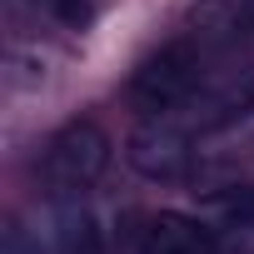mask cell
<instances>
[{
  "label": "cell",
  "instance_id": "6da1fadb",
  "mask_svg": "<svg viewBox=\"0 0 254 254\" xmlns=\"http://www.w3.org/2000/svg\"><path fill=\"white\" fill-rule=\"evenodd\" d=\"M199 75H204V50H199L194 40H170L160 55H150V60L135 70L130 100H135V110H145V115H170V110H180V105L194 100Z\"/></svg>",
  "mask_w": 254,
  "mask_h": 254
},
{
  "label": "cell",
  "instance_id": "7a4b0ae2",
  "mask_svg": "<svg viewBox=\"0 0 254 254\" xmlns=\"http://www.w3.org/2000/svg\"><path fill=\"white\" fill-rule=\"evenodd\" d=\"M105 165H110V135L95 120H70L65 130L50 135L40 175H45V185L55 194H80L105 175Z\"/></svg>",
  "mask_w": 254,
  "mask_h": 254
},
{
  "label": "cell",
  "instance_id": "3957f363",
  "mask_svg": "<svg viewBox=\"0 0 254 254\" xmlns=\"http://www.w3.org/2000/svg\"><path fill=\"white\" fill-rule=\"evenodd\" d=\"M125 160H130L135 175H145V180H155V185H175V180L190 175L194 150H190V135H185V130L155 120V125H140V130L125 140Z\"/></svg>",
  "mask_w": 254,
  "mask_h": 254
},
{
  "label": "cell",
  "instance_id": "277c9868",
  "mask_svg": "<svg viewBox=\"0 0 254 254\" xmlns=\"http://www.w3.org/2000/svg\"><path fill=\"white\" fill-rule=\"evenodd\" d=\"M140 254H219V234L180 209H160L140 229Z\"/></svg>",
  "mask_w": 254,
  "mask_h": 254
},
{
  "label": "cell",
  "instance_id": "5b68a950",
  "mask_svg": "<svg viewBox=\"0 0 254 254\" xmlns=\"http://www.w3.org/2000/svg\"><path fill=\"white\" fill-rule=\"evenodd\" d=\"M249 110H254V70H244L239 80H229L224 90H214V95L204 100L199 125H204V130H219V125H234V120L249 115Z\"/></svg>",
  "mask_w": 254,
  "mask_h": 254
},
{
  "label": "cell",
  "instance_id": "8992f818",
  "mask_svg": "<svg viewBox=\"0 0 254 254\" xmlns=\"http://www.w3.org/2000/svg\"><path fill=\"white\" fill-rule=\"evenodd\" d=\"M50 239H55V254H100V229L85 209H60Z\"/></svg>",
  "mask_w": 254,
  "mask_h": 254
},
{
  "label": "cell",
  "instance_id": "52a82bcc",
  "mask_svg": "<svg viewBox=\"0 0 254 254\" xmlns=\"http://www.w3.org/2000/svg\"><path fill=\"white\" fill-rule=\"evenodd\" d=\"M5 254H50V249H45L40 234H30L25 224H10V229H5Z\"/></svg>",
  "mask_w": 254,
  "mask_h": 254
},
{
  "label": "cell",
  "instance_id": "ba28073f",
  "mask_svg": "<svg viewBox=\"0 0 254 254\" xmlns=\"http://www.w3.org/2000/svg\"><path fill=\"white\" fill-rule=\"evenodd\" d=\"M35 5H50L60 20H70V25H80V20H90V0H35Z\"/></svg>",
  "mask_w": 254,
  "mask_h": 254
},
{
  "label": "cell",
  "instance_id": "9c48e42d",
  "mask_svg": "<svg viewBox=\"0 0 254 254\" xmlns=\"http://www.w3.org/2000/svg\"><path fill=\"white\" fill-rule=\"evenodd\" d=\"M239 10H244V25H254V0H239Z\"/></svg>",
  "mask_w": 254,
  "mask_h": 254
}]
</instances>
